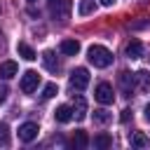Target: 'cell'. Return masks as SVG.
I'll return each instance as SVG.
<instances>
[{
	"label": "cell",
	"mask_w": 150,
	"mask_h": 150,
	"mask_svg": "<svg viewBox=\"0 0 150 150\" xmlns=\"http://www.w3.org/2000/svg\"><path fill=\"white\" fill-rule=\"evenodd\" d=\"M145 120H148V122H150V105H148V108H145Z\"/></svg>",
	"instance_id": "obj_26"
},
{
	"label": "cell",
	"mask_w": 150,
	"mask_h": 150,
	"mask_svg": "<svg viewBox=\"0 0 150 150\" xmlns=\"http://www.w3.org/2000/svg\"><path fill=\"white\" fill-rule=\"evenodd\" d=\"M54 117H56V122H61V124L70 122V120H73V105H59V108L54 110Z\"/></svg>",
	"instance_id": "obj_11"
},
{
	"label": "cell",
	"mask_w": 150,
	"mask_h": 150,
	"mask_svg": "<svg viewBox=\"0 0 150 150\" xmlns=\"http://www.w3.org/2000/svg\"><path fill=\"white\" fill-rule=\"evenodd\" d=\"M16 70H19L16 61H2V63H0V77H2V80H12V77L16 75Z\"/></svg>",
	"instance_id": "obj_9"
},
{
	"label": "cell",
	"mask_w": 150,
	"mask_h": 150,
	"mask_svg": "<svg viewBox=\"0 0 150 150\" xmlns=\"http://www.w3.org/2000/svg\"><path fill=\"white\" fill-rule=\"evenodd\" d=\"M129 115H131V110H122V117H120V120H122V122H129Z\"/></svg>",
	"instance_id": "obj_24"
},
{
	"label": "cell",
	"mask_w": 150,
	"mask_h": 150,
	"mask_svg": "<svg viewBox=\"0 0 150 150\" xmlns=\"http://www.w3.org/2000/svg\"><path fill=\"white\" fill-rule=\"evenodd\" d=\"M7 94H9V89H7L5 84H0V103H5V101H7Z\"/></svg>",
	"instance_id": "obj_23"
},
{
	"label": "cell",
	"mask_w": 150,
	"mask_h": 150,
	"mask_svg": "<svg viewBox=\"0 0 150 150\" xmlns=\"http://www.w3.org/2000/svg\"><path fill=\"white\" fill-rule=\"evenodd\" d=\"M16 52H19V56H21V59H26V61H35V59H38L35 49H33L28 42H19V45H16Z\"/></svg>",
	"instance_id": "obj_12"
},
{
	"label": "cell",
	"mask_w": 150,
	"mask_h": 150,
	"mask_svg": "<svg viewBox=\"0 0 150 150\" xmlns=\"http://www.w3.org/2000/svg\"><path fill=\"white\" fill-rule=\"evenodd\" d=\"M61 52L68 54V56H75V54L80 52V42H77V40H63V42H61Z\"/></svg>",
	"instance_id": "obj_16"
},
{
	"label": "cell",
	"mask_w": 150,
	"mask_h": 150,
	"mask_svg": "<svg viewBox=\"0 0 150 150\" xmlns=\"http://www.w3.org/2000/svg\"><path fill=\"white\" fill-rule=\"evenodd\" d=\"M87 143H89L87 134H84V131H75V136H73V145H75V148H84Z\"/></svg>",
	"instance_id": "obj_19"
},
{
	"label": "cell",
	"mask_w": 150,
	"mask_h": 150,
	"mask_svg": "<svg viewBox=\"0 0 150 150\" xmlns=\"http://www.w3.org/2000/svg\"><path fill=\"white\" fill-rule=\"evenodd\" d=\"M42 63H45V68L47 70H52V73H56L59 70V61H56V56H54V52H42Z\"/></svg>",
	"instance_id": "obj_14"
},
{
	"label": "cell",
	"mask_w": 150,
	"mask_h": 150,
	"mask_svg": "<svg viewBox=\"0 0 150 150\" xmlns=\"http://www.w3.org/2000/svg\"><path fill=\"white\" fill-rule=\"evenodd\" d=\"M70 0H49V14L59 21H66L70 16Z\"/></svg>",
	"instance_id": "obj_2"
},
{
	"label": "cell",
	"mask_w": 150,
	"mask_h": 150,
	"mask_svg": "<svg viewBox=\"0 0 150 150\" xmlns=\"http://www.w3.org/2000/svg\"><path fill=\"white\" fill-rule=\"evenodd\" d=\"M54 94H59V87H56V82H49V84H45V89H42V96H45V98H52Z\"/></svg>",
	"instance_id": "obj_21"
},
{
	"label": "cell",
	"mask_w": 150,
	"mask_h": 150,
	"mask_svg": "<svg viewBox=\"0 0 150 150\" xmlns=\"http://www.w3.org/2000/svg\"><path fill=\"white\" fill-rule=\"evenodd\" d=\"M87 84H89V70L87 68H75L70 73V87L75 91H82V89H87Z\"/></svg>",
	"instance_id": "obj_3"
},
{
	"label": "cell",
	"mask_w": 150,
	"mask_h": 150,
	"mask_svg": "<svg viewBox=\"0 0 150 150\" xmlns=\"http://www.w3.org/2000/svg\"><path fill=\"white\" fill-rule=\"evenodd\" d=\"M94 9H96V0H80V5H77V14L80 16L94 14Z\"/></svg>",
	"instance_id": "obj_17"
},
{
	"label": "cell",
	"mask_w": 150,
	"mask_h": 150,
	"mask_svg": "<svg viewBox=\"0 0 150 150\" xmlns=\"http://www.w3.org/2000/svg\"><path fill=\"white\" fill-rule=\"evenodd\" d=\"M38 124L35 122H23L21 127H19V138L23 141V143H30L33 138H38Z\"/></svg>",
	"instance_id": "obj_7"
},
{
	"label": "cell",
	"mask_w": 150,
	"mask_h": 150,
	"mask_svg": "<svg viewBox=\"0 0 150 150\" xmlns=\"http://www.w3.org/2000/svg\"><path fill=\"white\" fill-rule=\"evenodd\" d=\"M87 59L89 63H94V68H108L112 63V52L103 45H91L87 49Z\"/></svg>",
	"instance_id": "obj_1"
},
{
	"label": "cell",
	"mask_w": 150,
	"mask_h": 150,
	"mask_svg": "<svg viewBox=\"0 0 150 150\" xmlns=\"http://www.w3.org/2000/svg\"><path fill=\"white\" fill-rule=\"evenodd\" d=\"M94 96H96V101H98L101 105H110V103L115 101L112 87H110L108 82H98V84H96V89H94Z\"/></svg>",
	"instance_id": "obj_4"
},
{
	"label": "cell",
	"mask_w": 150,
	"mask_h": 150,
	"mask_svg": "<svg viewBox=\"0 0 150 150\" xmlns=\"http://www.w3.org/2000/svg\"><path fill=\"white\" fill-rule=\"evenodd\" d=\"M0 145H9V129L5 122H0Z\"/></svg>",
	"instance_id": "obj_22"
},
{
	"label": "cell",
	"mask_w": 150,
	"mask_h": 150,
	"mask_svg": "<svg viewBox=\"0 0 150 150\" xmlns=\"http://www.w3.org/2000/svg\"><path fill=\"white\" fill-rule=\"evenodd\" d=\"M136 82L141 91H150V70H138L136 73Z\"/></svg>",
	"instance_id": "obj_15"
},
{
	"label": "cell",
	"mask_w": 150,
	"mask_h": 150,
	"mask_svg": "<svg viewBox=\"0 0 150 150\" xmlns=\"http://www.w3.org/2000/svg\"><path fill=\"white\" fill-rule=\"evenodd\" d=\"M101 5H105V7H112V5H115V0H101Z\"/></svg>",
	"instance_id": "obj_25"
},
{
	"label": "cell",
	"mask_w": 150,
	"mask_h": 150,
	"mask_svg": "<svg viewBox=\"0 0 150 150\" xmlns=\"http://www.w3.org/2000/svg\"><path fill=\"white\" fill-rule=\"evenodd\" d=\"M38 84H40V75L35 70H26L23 77H21V91L23 94H33L38 89Z\"/></svg>",
	"instance_id": "obj_5"
},
{
	"label": "cell",
	"mask_w": 150,
	"mask_h": 150,
	"mask_svg": "<svg viewBox=\"0 0 150 150\" xmlns=\"http://www.w3.org/2000/svg\"><path fill=\"white\" fill-rule=\"evenodd\" d=\"M73 117L77 122H82L87 117V101H84V96H75L73 94Z\"/></svg>",
	"instance_id": "obj_8"
},
{
	"label": "cell",
	"mask_w": 150,
	"mask_h": 150,
	"mask_svg": "<svg viewBox=\"0 0 150 150\" xmlns=\"http://www.w3.org/2000/svg\"><path fill=\"white\" fill-rule=\"evenodd\" d=\"M94 122H96V124L110 122V112H105V110H94Z\"/></svg>",
	"instance_id": "obj_20"
},
{
	"label": "cell",
	"mask_w": 150,
	"mask_h": 150,
	"mask_svg": "<svg viewBox=\"0 0 150 150\" xmlns=\"http://www.w3.org/2000/svg\"><path fill=\"white\" fill-rule=\"evenodd\" d=\"M120 87H122L124 96H131V91H134V87H136V73L122 70V73H120Z\"/></svg>",
	"instance_id": "obj_6"
},
{
	"label": "cell",
	"mask_w": 150,
	"mask_h": 150,
	"mask_svg": "<svg viewBox=\"0 0 150 150\" xmlns=\"http://www.w3.org/2000/svg\"><path fill=\"white\" fill-rule=\"evenodd\" d=\"M28 2H33V0H28Z\"/></svg>",
	"instance_id": "obj_27"
},
{
	"label": "cell",
	"mask_w": 150,
	"mask_h": 150,
	"mask_svg": "<svg viewBox=\"0 0 150 150\" xmlns=\"http://www.w3.org/2000/svg\"><path fill=\"white\" fill-rule=\"evenodd\" d=\"M124 52H127L129 59H141V54H143V45H141V40H129L127 47H124Z\"/></svg>",
	"instance_id": "obj_10"
},
{
	"label": "cell",
	"mask_w": 150,
	"mask_h": 150,
	"mask_svg": "<svg viewBox=\"0 0 150 150\" xmlns=\"http://www.w3.org/2000/svg\"><path fill=\"white\" fill-rule=\"evenodd\" d=\"M129 143H131L134 148H150V138H148L145 134H141V131H134V134L129 136Z\"/></svg>",
	"instance_id": "obj_13"
},
{
	"label": "cell",
	"mask_w": 150,
	"mask_h": 150,
	"mask_svg": "<svg viewBox=\"0 0 150 150\" xmlns=\"http://www.w3.org/2000/svg\"><path fill=\"white\" fill-rule=\"evenodd\" d=\"M94 145L101 148V150H108V148L112 145V136H108V134H98V136H94Z\"/></svg>",
	"instance_id": "obj_18"
}]
</instances>
